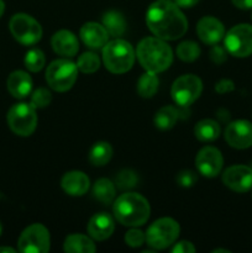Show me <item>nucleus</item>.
Instances as JSON below:
<instances>
[{"mask_svg": "<svg viewBox=\"0 0 252 253\" xmlns=\"http://www.w3.org/2000/svg\"><path fill=\"white\" fill-rule=\"evenodd\" d=\"M146 22L150 31L165 41L180 39L188 30L187 17L177 4L169 0L153 2L147 10Z\"/></svg>", "mask_w": 252, "mask_h": 253, "instance_id": "f257e3e1", "label": "nucleus"}, {"mask_svg": "<svg viewBox=\"0 0 252 253\" xmlns=\"http://www.w3.org/2000/svg\"><path fill=\"white\" fill-rule=\"evenodd\" d=\"M136 57L146 71L157 74L169 68L173 62V51L165 40L146 37L138 43Z\"/></svg>", "mask_w": 252, "mask_h": 253, "instance_id": "f03ea898", "label": "nucleus"}, {"mask_svg": "<svg viewBox=\"0 0 252 253\" xmlns=\"http://www.w3.org/2000/svg\"><path fill=\"white\" fill-rule=\"evenodd\" d=\"M114 215L120 224L130 227L142 226L150 217L147 199L138 193H125L114 203Z\"/></svg>", "mask_w": 252, "mask_h": 253, "instance_id": "7ed1b4c3", "label": "nucleus"}, {"mask_svg": "<svg viewBox=\"0 0 252 253\" xmlns=\"http://www.w3.org/2000/svg\"><path fill=\"white\" fill-rule=\"evenodd\" d=\"M103 62L111 73L123 74L130 71L135 62L133 47L125 40L115 39L103 47Z\"/></svg>", "mask_w": 252, "mask_h": 253, "instance_id": "20e7f679", "label": "nucleus"}, {"mask_svg": "<svg viewBox=\"0 0 252 253\" xmlns=\"http://www.w3.org/2000/svg\"><path fill=\"white\" fill-rule=\"evenodd\" d=\"M78 77V67L69 59H56L46 71V81L53 90L63 93L74 85Z\"/></svg>", "mask_w": 252, "mask_h": 253, "instance_id": "39448f33", "label": "nucleus"}, {"mask_svg": "<svg viewBox=\"0 0 252 253\" xmlns=\"http://www.w3.org/2000/svg\"><path fill=\"white\" fill-rule=\"evenodd\" d=\"M179 225L170 217L158 219L148 227L146 242L153 250H165L172 246L179 236Z\"/></svg>", "mask_w": 252, "mask_h": 253, "instance_id": "423d86ee", "label": "nucleus"}, {"mask_svg": "<svg viewBox=\"0 0 252 253\" xmlns=\"http://www.w3.org/2000/svg\"><path fill=\"white\" fill-rule=\"evenodd\" d=\"M7 124L12 132H15L16 135L30 136L36 130V110L31 104H15L7 113Z\"/></svg>", "mask_w": 252, "mask_h": 253, "instance_id": "0eeeda50", "label": "nucleus"}, {"mask_svg": "<svg viewBox=\"0 0 252 253\" xmlns=\"http://www.w3.org/2000/svg\"><path fill=\"white\" fill-rule=\"evenodd\" d=\"M202 91L203 83L199 77L194 74H185L175 79L170 89V95L177 105L188 108L199 98Z\"/></svg>", "mask_w": 252, "mask_h": 253, "instance_id": "6e6552de", "label": "nucleus"}, {"mask_svg": "<svg viewBox=\"0 0 252 253\" xmlns=\"http://www.w3.org/2000/svg\"><path fill=\"white\" fill-rule=\"evenodd\" d=\"M10 32L20 43L35 44L41 40L42 27L36 20L27 14H16L10 20Z\"/></svg>", "mask_w": 252, "mask_h": 253, "instance_id": "1a4fd4ad", "label": "nucleus"}, {"mask_svg": "<svg viewBox=\"0 0 252 253\" xmlns=\"http://www.w3.org/2000/svg\"><path fill=\"white\" fill-rule=\"evenodd\" d=\"M225 48L235 57H244L252 54V26L249 24H240L232 27L225 36Z\"/></svg>", "mask_w": 252, "mask_h": 253, "instance_id": "9d476101", "label": "nucleus"}, {"mask_svg": "<svg viewBox=\"0 0 252 253\" xmlns=\"http://www.w3.org/2000/svg\"><path fill=\"white\" fill-rule=\"evenodd\" d=\"M49 244L48 230L41 224H32L22 231L19 239V250L24 253H47Z\"/></svg>", "mask_w": 252, "mask_h": 253, "instance_id": "9b49d317", "label": "nucleus"}, {"mask_svg": "<svg viewBox=\"0 0 252 253\" xmlns=\"http://www.w3.org/2000/svg\"><path fill=\"white\" fill-rule=\"evenodd\" d=\"M225 140L231 147L245 150L252 146V124L247 120L232 121L225 130Z\"/></svg>", "mask_w": 252, "mask_h": 253, "instance_id": "f8f14e48", "label": "nucleus"}, {"mask_svg": "<svg viewBox=\"0 0 252 253\" xmlns=\"http://www.w3.org/2000/svg\"><path fill=\"white\" fill-rule=\"evenodd\" d=\"M222 183L234 192H249L252 188V168L242 165L231 166L222 174Z\"/></svg>", "mask_w": 252, "mask_h": 253, "instance_id": "ddd939ff", "label": "nucleus"}, {"mask_svg": "<svg viewBox=\"0 0 252 253\" xmlns=\"http://www.w3.org/2000/svg\"><path fill=\"white\" fill-rule=\"evenodd\" d=\"M195 165H197L198 170L203 175L208 178H212L216 177L221 172L224 160H222L221 152L217 148L207 146V147L202 148L197 155Z\"/></svg>", "mask_w": 252, "mask_h": 253, "instance_id": "4468645a", "label": "nucleus"}, {"mask_svg": "<svg viewBox=\"0 0 252 253\" xmlns=\"http://www.w3.org/2000/svg\"><path fill=\"white\" fill-rule=\"evenodd\" d=\"M197 32L199 39L207 44H216L225 35L224 25L220 20L212 16H205L199 20L197 25Z\"/></svg>", "mask_w": 252, "mask_h": 253, "instance_id": "2eb2a0df", "label": "nucleus"}, {"mask_svg": "<svg viewBox=\"0 0 252 253\" xmlns=\"http://www.w3.org/2000/svg\"><path fill=\"white\" fill-rule=\"evenodd\" d=\"M115 224L113 217L106 212H99L95 214L88 224V232L90 237L96 241H104L113 235Z\"/></svg>", "mask_w": 252, "mask_h": 253, "instance_id": "dca6fc26", "label": "nucleus"}, {"mask_svg": "<svg viewBox=\"0 0 252 253\" xmlns=\"http://www.w3.org/2000/svg\"><path fill=\"white\" fill-rule=\"evenodd\" d=\"M81 37L84 43L93 49L103 48L109 40L105 27L96 22H86L81 29Z\"/></svg>", "mask_w": 252, "mask_h": 253, "instance_id": "f3484780", "label": "nucleus"}, {"mask_svg": "<svg viewBox=\"0 0 252 253\" xmlns=\"http://www.w3.org/2000/svg\"><path fill=\"white\" fill-rule=\"evenodd\" d=\"M52 48L56 53L63 57L76 56L79 49V43L77 37L68 30L57 31L51 40Z\"/></svg>", "mask_w": 252, "mask_h": 253, "instance_id": "a211bd4d", "label": "nucleus"}, {"mask_svg": "<svg viewBox=\"0 0 252 253\" xmlns=\"http://www.w3.org/2000/svg\"><path fill=\"white\" fill-rule=\"evenodd\" d=\"M62 189L67 193V194L72 195V197H82L85 194L89 189V178L86 174L79 170H72V172L66 173L61 180Z\"/></svg>", "mask_w": 252, "mask_h": 253, "instance_id": "6ab92c4d", "label": "nucleus"}, {"mask_svg": "<svg viewBox=\"0 0 252 253\" xmlns=\"http://www.w3.org/2000/svg\"><path fill=\"white\" fill-rule=\"evenodd\" d=\"M7 89L17 99H22L31 93L32 79L26 72L15 71L7 78Z\"/></svg>", "mask_w": 252, "mask_h": 253, "instance_id": "aec40b11", "label": "nucleus"}, {"mask_svg": "<svg viewBox=\"0 0 252 253\" xmlns=\"http://www.w3.org/2000/svg\"><path fill=\"white\" fill-rule=\"evenodd\" d=\"M63 250L68 253H93L96 251V247L88 236L72 234L64 240Z\"/></svg>", "mask_w": 252, "mask_h": 253, "instance_id": "412c9836", "label": "nucleus"}, {"mask_svg": "<svg viewBox=\"0 0 252 253\" xmlns=\"http://www.w3.org/2000/svg\"><path fill=\"white\" fill-rule=\"evenodd\" d=\"M221 128L215 120L211 119H204L200 120L194 127V135L202 142H211L219 137Z\"/></svg>", "mask_w": 252, "mask_h": 253, "instance_id": "4be33fe9", "label": "nucleus"}, {"mask_svg": "<svg viewBox=\"0 0 252 253\" xmlns=\"http://www.w3.org/2000/svg\"><path fill=\"white\" fill-rule=\"evenodd\" d=\"M179 110L175 109L174 106H163L155 114L153 123H155L156 127L160 128V130H170V128L174 127L175 123L179 119Z\"/></svg>", "mask_w": 252, "mask_h": 253, "instance_id": "5701e85b", "label": "nucleus"}, {"mask_svg": "<svg viewBox=\"0 0 252 253\" xmlns=\"http://www.w3.org/2000/svg\"><path fill=\"white\" fill-rule=\"evenodd\" d=\"M103 26L105 27L109 35L119 37L126 31V20L121 12L110 10L103 15Z\"/></svg>", "mask_w": 252, "mask_h": 253, "instance_id": "b1692460", "label": "nucleus"}, {"mask_svg": "<svg viewBox=\"0 0 252 253\" xmlns=\"http://www.w3.org/2000/svg\"><path fill=\"white\" fill-rule=\"evenodd\" d=\"M116 188L110 179L101 178L93 185V197L103 204H110L115 198Z\"/></svg>", "mask_w": 252, "mask_h": 253, "instance_id": "393cba45", "label": "nucleus"}, {"mask_svg": "<svg viewBox=\"0 0 252 253\" xmlns=\"http://www.w3.org/2000/svg\"><path fill=\"white\" fill-rule=\"evenodd\" d=\"M113 157V147L108 142H96L89 152V161L93 166L103 167L110 162Z\"/></svg>", "mask_w": 252, "mask_h": 253, "instance_id": "a878e982", "label": "nucleus"}, {"mask_svg": "<svg viewBox=\"0 0 252 253\" xmlns=\"http://www.w3.org/2000/svg\"><path fill=\"white\" fill-rule=\"evenodd\" d=\"M158 84H160V82H158L157 74L146 71V73H143L138 78L137 93L142 98H152L157 93Z\"/></svg>", "mask_w": 252, "mask_h": 253, "instance_id": "bb28decb", "label": "nucleus"}, {"mask_svg": "<svg viewBox=\"0 0 252 253\" xmlns=\"http://www.w3.org/2000/svg\"><path fill=\"white\" fill-rule=\"evenodd\" d=\"M77 67L83 73L91 74L99 69V67H100V59L93 52H85L82 56H79L78 61H77Z\"/></svg>", "mask_w": 252, "mask_h": 253, "instance_id": "cd10ccee", "label": "nucleus"}, {"mask_svg": "<svg viewBox=\"0 0 252 253\" xmlns=\"http://www.w3.org/2000/svg\"><path fill=\"white\" fill-rule=\"evenodd\" d=\"M25 67L30 72H40L44 67L46 63V57L44 53L39 48H32L25 56Z\"/></svg>", "mask_w": 252, "mask_h": 253, "instance_id": "c85d7f7f", "label": "nucleus"}, {"mask_svg": "<svg viewBox=\"0 0 252 253\" xmlns=\"http://www.w3.org/2000/svg\"><path fill=\"white\" fill-rule=\"evenodd\" d=\"M177 56L184 62H194L200 56V47L193 41H184L177 47Z\"/></svg>", "mask_w": 252, "mask_h": 253, "instance_id": "c756f323", "label": "nucleus"}, {"mask_svg": "<svg viewBox=\"0 0 252 253\" xmlns=\"http://www.w3.org/2000/svg\"><path fill=\"white\" fill-rule=\"evenodd\" d=\"M138 183V177L133 170L124 169L116 175L115 184L121 190H128L131 188L136 187Z\"/></svg>", "mask_w": 252, "mask_h": 253, "instance_id": "7c9ffc66", "label": "nucleus"}, {"mask_svg": "<svg viewBox=\"0 0 252 253\" xmlns=\"http://www.w3.org/2000/svg\"><path fill=\"white\" fill-rule=\"evenodd\" d=\"M52 101L51 91L46 88H39L34 91L31 96V105L35 109H43L48 106Z\"/></svg>", "mask_w": 252, "mask_h": 253, "instance_id": "2f4dec72", "label": "nucleus"}, {"mask_svg": "<svg viewBox=\"0 0 252 253\" xmlns=\"http://www.w3.org/2000/svg\"><path fill=\"white\" fill-rule=\"evenodd\" d=\"M145 241H146V236L141 230L131 229L128 230L125 235L126 245L130 247H133V249H136V247H141Z\"/></svg>", "mask_w": 252, "mask_h": 253, "instance_id": "473e14b6", "label": "nucleus"}, {"mask_svg": "<svg viewBox=\"0 0 252 253\" xmlns=\"http://www.w3.org/2000/svg\"><path fill=\"white\" fill-rule=\"evenodd\" d=\"M178 184L183 188H190L197 183L198 177L194 172L192 170H182L178 173L177 178H175Z\"/></svg>", "mask_w": 252, "mask_h": 253, "instance_id": "72a5a7b5", "label": "nucleus"}, {"mask_svg": "<svg viewBox=\"0 0 252 253\" xmlns=\"http://www.w3.org/2000/svg\"><path fill=\"white\" fill-rule=\"evenodd\" d=\"M209 54H210V59L216 64L224 63L227 58L225 48H222L221 46H217V44H214V46L211 47Z\"/></svg>", "mask_w": 252, "mask_h": 253, "instance_id": "f704fd0d", "label": "nucleus"}, {"mask_svg": "<svg viewBox=\"0 0 252 253\" xmlns=\"http://www.w3.org/2000/svg\"><path fill=\"white\" fill-rule=\"evenodd\" d=\"M234 89L235 83L232 81H230V79H221V81H219L215 84V90L219 94L230 93V91H232Z\"/></svg>", "mask_w": 252, "mask_h": 253, "instance_id": "c9c22d12", "label": "nucleus"}, {"mask_svg": "<svg viewBox=\"0 0 252 253\" xmlns=\"http://www.w3.org/2000/svg\"><path fill=\"white\" fill-rule=\"evenodd\" d=\"M195 247L193 246L192 242L189 241H180L177 245H174L172 249L173 253H193L195 252Z\"/></svg>", "mask_w": 252, "mask_h": 253, "instance_id": "e433bc0d", "label": "nucleus"}, {"mask_svg": "<svg viewBox=\"0 0 252 253\" xmlns=\"http://www.w3.org/2000/svg\"><path fill=\"white\" fill-rule=\"evenodd\" d=\"M232 4L241 10L252 9V0H231Z\"/></svg>", "mask_w": 252, "mask_h": 253, "instance_id": "4c0bfd02", "label": "nucleus"}, {"mask_svg": "<svg viewBox=\"0 0 252 253\" xmlns=\"http://www.w3.org/2000/svg\"><path fill=\"white\" fill-rule=\"evenodd\" d=\"M175 4L179 7H192L199 2V0H174Z\"/></svg>", "mask_w": 252, "mask_h": 253, "instance_id": "58836bf2", "label": "nucleus"}, {"mask_svg": "<svg viewBox=\"0 0 252 253\" xmlns=\"http://www.w3.org/2000/svg\"><path fill=\"white\" fill-rule=\"evenodd\" d=\"M0 252H11V253H14L15 250L10 249V247H0Z\"/></svg>", "mask_w": 252, "mask_h": 253, "instance_id": "ea45409f", "label": "nucleus"}, {"mask_svg": "<svg viewBox=\"0 0 252 253\" xmlns=\"http://www.w3.org/2000/svg\"><path fill=\"white\" fill-rule=\"evenodd\" d=\"M4 10H5V4L2 0H0V17H1L2 14H4Z\"/></svg>", "mask_w": 252, "mask_h": 253, "instance_id": "a19ab883", "label": "nucleus"}, {"mask_svg": "<svg viewBox=\"0 0 252 253\" xmlns=\"http://www.w3.org/2000/svg\"><path fill=\"white\" fill-rule=\"evenodd\" d=\"M212 252H226V253H229V251H226V250H214V251Z\"/></svg>", "mask_w": 252, "mask_h": 253, "instance_id": "79ce46f5", "label": "nucleus"}, {"mask_svg": "<svg viewBox=\"0 0 252 253\" xmlns=\"http://www.w3.org/2000/svg\"><path fill=\"white\" fill-rule=\"evenodd\" d=\"M1 230H2V227H1V224H0V234H1Z\"/></svg>", "mask_w": 252, "mask_h": 253, "instance_id": "37998d69", "label": "nucleus"}, {"mask_svg": "<svg viewBox=\"0 0 252 253\" xmlns=\"http://www.w3.org/2000/svg\"><path fill=\"white\" fill-rule=\"evenodd\" d=\"M251 168H252V166H251Z\"/></svg>", "mask_w": 252, "mask_h": 253, "instance_id": "c03bdc74", "label": "nucleus"}]
</instances>
